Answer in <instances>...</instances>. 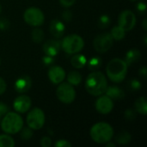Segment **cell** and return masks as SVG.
Instances as JSON below:
<instances>
[{
    "label": "cell",
    "mask_w": 147,
    "mask_h": 147,
    "mask_svg": "<svg viewBox=\"0 0 147 147\" xmlns=\"http://www.w3.org/2000/svg\"><path fill=\"white\" fill-rule=\"evenodd\" d=\"M9 27V22L6 18L0 19V29L1 30H7Z\"/></svg>",
    "instance_id": "obj_30"
},
{
    "label": "cell",
    "mask_w": 147,
    "mask_h": 147,
    "mask_svg": "<svg viewBox=\"0 0 147 147\" xmlns=\"http://www.w3.org/2000/svg\"><path fill=\"white\" fill-rule=\"evenodd\" d=\"M31 99L29 96L22 95L16 97L14 101L13 106L16 112L18 113H26L29 110L31 107Z\"/></svg>",
    "instance_id": "obj_12"
},
{
    "label": "cell",
    "mask_w": 147,
    "mask_h": 147,
    "mask_svg": "<svg viewBox=\"0 0 147 147\" xmlns=\"http://www.w3.org/2000/svg\"><path fill=\"white\" fill-rule=\"evenodd\" d=\"M65 26L59 20L55 19L50 22V25H49L50 33L56 38L62 37L65 33Z\"/></svg>",
    "instance_id": "obj_15"
},
{
    "label": "cell",
    "mask_w": 147,
    "mask_h": 147,
    "mask_svg": "<svg viewBox=\"0 0 147 147\" xmlns=\"http://www.w3.org/2000/svg\"><path fill=\"white\" fill-rule=\"evenodd\" d=\"M118 22L119 26L121 27L125 31H130L136 24V16L133 11L127 9L120 14Z\"/></svg>",
    "instance_id": "obj_10"
},
{
    "label": "cell",
    "mask_w": 147,
    "mask_h": 147,
    "mask_svg": "<svg viewBox=\"0 0 147 147\" xmlns=\"http://www.w3.org/2000/svg\"><path fill=\"white\" fill-rule=\"evenodd\" d=\"M102 61L99 57H94L89 61V65H88L89 69L90 70H96L102 65Z\"/></svg>",
    "instance_id": "obj_26"
},
{
    "label": "cell",
    "mask_w": 147,
    "mask_h": 147,
    "mask_svg": "<svg viewBox=\"0 0 147 147\" xmlns=\"http://www.w3.org/2000/svg\"><path fill=\"white\" fill-rule=\"evenodd\" d=\"M1 9H2V8H1V4H0V13H1Z\"/></svg>",
    "instance_id": "obj_43"
},
{
    "label": "cell",
    "mask_w": 147,
    "mask_h": 147,
    "mask_svg": "<svg viewBox=\"0 0 147 147\" xmlns=\"http://www.w3.org/2000/svg\"><path fill=\"white\" fill-rule=\"evenodd\" d=\"M8 111H9L8 106L5 103L0 102V121H1V117L4 116L8 113Z\"/></svg>",
    "instance_id": "obj_31"
},
{
    "label": "cell",
    "mask_w": 147,
    "mask_h": 147,
    "mask_svg": "<svg viewBox=\"0 0 147 147\" xmlns=\"http://www.w3.org/2000/svg\"><path fill=\"white\" fill-rule=\"evenodd\" d=\"M43 63H44V65H53V62H54V59H53V57H52V56H48V55H47V56H45V57H43Z\"/></svg>",
    "instance_id": "obj_35"
},
{
    "label": "cell",
    "mask_w": 147,
    "mask_h": 147,
    "mask_svg": "<svg viewBox=\"0 0 147 147\" xmlns=\"http://www.w3.org/2000/svg\"><path fill=\"white\" fill-rule=\"evenodd\" d=\"M131 1H136V0H131Z\"/></svg>",
    "instance_id": "obj_44"
},
{
    "label": "cell",
    "mask_w": 147,
    "mask_h": 147,
    "mask_svg": "<svg viewBox=\"0 0 147 147\" xmlns=\"http://www.w3.org/2000/svg\"><path fill=\"white\" fill-rule=\"evenodd\" d=\"M57 96L60 102L65 104L71 103L76 97V92L71 84L69 83H63L57 88Z\"/></svg>",
    "instance_id": "obj_8"
},
{
    "label": "cell",
    "mask_w": 147,
    "mask_h": 147,
    "mask_svg": "<svg viewBox=\"0 0 147 147\" xmlns=\"http://www.w3.org/2000/svg\"><path fill=\"white\" fill-rule=\"evenodd\" d=\"M106 95L110 97L112 100H121L124 97V92L121 89L117 86H110L107 87L105 91Z\"/></svg>",
    "instance_id": "obj_17"
},
{
    "label": "cell",
    "mask_w": 147,
    "mask_h": 147,
    "mask_svg": "<svg viewBox=\"0 0 147 147\" xmlns=\"http://www.w3.org/2000/svg\"><path fill=\"white\" fill-rule=\"evenodd\" d=\"M125 33H126V31L121 27H120L118 25V26H115L112 28L110 34H111L113 40H121L125 37Z\"/></svg>",
    "instance_id": "obj_22"
},
{
    "label": "cell",
    "mask_w": 147,
    "mask_h": 147,
    "mask_svg": "<svg viewBox=\"0 0 147 147\" xmlns=\"http://www.w3.org/2000/svg\"><path fill=\"white\" fill-rule=\"evenodd\" d=\"M127 65L125 60L115 58L111 59L106 67L109 78L115 83L122 82L127 73Z\"/></svg>",
    "instance_id": "obj_2"
},
{
    "label": "cell",
    "mask_w": 147,
    "mask_h": 147,
    "mask_svg": "<svg viewBox=\"0 0 147 147\" xmlns=\"http://www.w3.org/2000/svg\"><path fill=\"white\" fill-rule=\"evenodd\" d=\"M48 78L51 82L53 84H60L64 81L65 78V70L58 65H53L51 66L49 71H48Z\"/></svg>",
    "instance_id": "obj_13"
},
{
    "label": "cell",
    "mask_w": 147,
    "mask_h": 147,
    "mask_svg": "<svg viewBox=\"0 0 147 147\" xmlns=\"http://www.w3.org/2000/svg\"><path fill=\"white\" fill-rule=\"evenodd\" d=\"M52 144V140L48 137H43L40 140V146L42 147H49Z\"/></svg>",
    "instance_id": "obj_34"
},
{
    "label": "cell",
    "mask_w": 147,
    "mask_h": 147,
    "mask_svg": "<svg viewBox=\"0 0 147 147\" xmlns=\"http://www.w3.org/2000/svg\"><path fill=\"white\" fill-rule=\"evenodd\" d=\"M108 82L105 75L101 71H93L86 78L85 89L87 92L94 96H99L105 93Z\"/></svg>",
    "instance_id": "obj_1"
},
{
    "label": "cell",
    "mask_w": 147,
    "mask_h": 147,
    "mask_svg": "<svg viewBox=\"0 0 147 147\" xmlns=\"http://www.w3.org/2000/svg\"><path fill=\"white\" fill-rule=\"evenodd\" d=\"M141 57V53L138 49H131L126 54L125 62L127 65H131L134 63H136Z\"/></svg>",
    "instance_id": "obj_18"
},
{
    "label": "cell",
    "mask_w": 147,
    "mask_h": 147,
    "mask_svg": "<svg viewBox=\"0 0 147 147\" xmlns=\"http://www.w3.org/2000/svg\"><path fill=\"white\" fill-rule=\"evenodd\" d=\"M110 23V18L109 16L107 15H102L100 16L99 20H98V26L101 28H107Z\"/></svg>",
    "instance_id": "obj_27"
},
{
    "label": "cell",
    "mask_w": 147,
    "mask_h": 147,
    "mask_svg": "<svg viewBox=\"0 0 147 147\" xmlns=\"http://www.w3.org/2000/svg\"><path fill=\"white\" fill-rule=\"evenodd\" d=\"M67 81L71 85H78L82 81V76L78 71H70L67 76Z\"/></svg>",
    "instance_id": "obj_21"
},
{
    "label": "cell",
    "mask_w": 147,
    "mask_h": 147,
    "mask_svg": "<svg viewBox=\"0 0 147 147\" xmlns=\"http://www.w3.org/2000/svg\"><path fill=\"white\" fill-rule=\"evenodd\" d=\"M125 116H126V118H127V120L133 121V120L135 119L136 114H135V112H134V110H132V109H127V110L125 112Z\"/></svg>",
    "instance_id": "obj_32"
},
{
    "label": "cell",
    "mask_w": 147,
    "mask_h": 147,
    "mask_svg": "<svg viewBox=\"0 0 147 147\" xmlns=\"http://www.w3.org/2000/svg\"><path fill=\"white\" fill-rule=\"evenodd\" d=\"M93 46L98 53L108 52L113 46V38L109 33H102L95 38Z\"/></svg>",
    "instance_id": "obj_9"
},
{
    "label": "cell",
    "mask_w": 147,
    "mask_h": 147,
    "mask_svg": "<svg viewBox=\"0 0 147 147\" xmlns=\"http://www.w3.org/2000/svg\"><path fill=\"white\" fill-rule=\"evenodd\" d=\"M31 87V79L28 76L19 78L15 83V89L18 93L27 92Z\"/></svg>",
    "instance_id": "obj_16"
},
{
    "label": "cell",
    "mask_w": 147,
    "mask_h": 147,
    "mask_svg": "<svg viewBox=\"0 0 147 147\" xmlns=\"http://www.w3.org/2000/svg\"><path fill=\"white\" fill-rule=\"evenodd\" d=\"M140 74L144 78H146V75H147V70L146 67H142L140 70Z\"/></svg>",
    "instance_id": "obj_40"
},
{
    "label": "cell",
    "mask_w": 147,
    "mask_h": 147,
    "mask_svg": "<svg viewBox=\"0 0 147 147\" xmlns=\"http://www.w3.org/2000/svg\"><path fill=\"white\" fill-rule=\"evenodd\" d=\"M96 109L100 114L108 115L114 109L113 100L110 97H109L107 95L102 96L96 102Z\"/></svg>",
    "instance_id": "obj_11"
},
{
    "label": "cell",
    "mask_w": 147,
    "mask_h": 147,
    "mask_svg": "<svg viewBox=\"0 0 147 147\" xmlns=\"http://www.w3.org/2000/svg\"><path fill=\"white\" fill-rule=\"evenodd\" d=\"M23 127L22 118L16 113L8 112L1 121L2 130L9 134H15L19 133Z\"/></svg>",
    "instance_id": "obj_4"
},
{
    "label": "cell",
    "mask_w": 147,
    "mask_h": 147,
    "mask_svg": "<svg viewBox=\"0 0 147 147\" xmlns=\"http://www.w3.org/2000/svg\"><path fill=\"white\" fill-rule=\"evenodd\" d=\"M107 144V143H106ZM107 146H115V144H112V143H110V144H107Z\"/></svg>",
    "instance_id": "obj_42"
},
{
    "label": "cell",
    "mask_w": 147,
    "mask_h": 147,
    "mask_svg": "<svg viewBox=\"0 0 147 147\" xmlns=\"http://www.w3.org/2000/svg\"><path fill=\"white\" fill-rule=\"evenodd\" d=\"M71 63L73 67L80 69V68H83V67L85 66V65H86V58L83 54H76L71 58Z\"/></svg>",
    "instance_id": "obj_19"
},
{
    "label": "cell",
    "mask_w": 147,
    "mask_h": 147,
    "mask_svg": "<svg viewBox=\"0 0 147 147\" xmlns=\"http://www.w3.org/2000/svg\"><path fill=\"white\" fill-rule=\"evenodd\" d=\"M116 142L121 145H126L128 144L131 140V135L128 132L122 131L117 136H116Z\"/></svg>",
    "instance_id": "obj_23"
},
{
    "label": "cell",
    "mask_w": 147,
    "mask_h": 147,
    "mask_svg": "<svg viewBox=\"0 0 147 147\" xmlns=\"http://www.w3.org/2000/svg\"><path fill=\"white\" fill-rule=\"evenodd\" d=\"M15 146L14 140L7 134L0 135V147H13Z\"/></svg>",
    "instance_id": "obj_24"
},
{
    "label": "cell",
    "mask_w": 147,
    "mask_h": 147,
    "mask_svg": "<svg viewBox=\"0 0 147 147\" xmlns=\"http://www.w3.org/2000/svg\"><path fill=\"white\" fill-rule=\"evenodd\" d=\"M90 134L95 142L98 144H106L113 138L114 129L109 123L98 122L91 127Z\"/></svg>",
    "instance_id": "obj_3"
},
{
    "label": "cell",
    "mask_w": 147,
    "mask_h": 147,
    "mask_svg": "<svg viewBox=\"0 0 147 147\" xmlns=\"http://www.w3.org/2000/svg\"><path fill=\"white\" fill-rule=\"evenodd\" d=\"M137 9L140 13H145L146 11V4L145 3H143V2L139 3L138 5H137Z\"/></svg>",
    "instance_id": "obj_38"
},
{
    "label": "cell",
    "mask_w": 147,
    "mask_h": 147,
    "mask_svg": "<svg viewBox=\"0 0 147 147\" xmlns=\"http://www.w3.org/2000/svg\"><path fill=\"white\" fill-rule=\"evenodd\" d=\"M42 48H43V51L46 53V55L54 57L59 53V52L61 48V45H60V42L58 40H48L44 43Z\"/></svg>",
    "instance_id": "obj_14"
},
{
    "label": "cell",
    "mask_w": 147,
    "mask_h": 147,
    "mask_svg": "<svg viewBox=\"0 0 147 147\" xmlns=\"http://www.w3.org/2000/svg\"><path fill=\"white\" fill-rule=\"evenodd\" d=\"M21 137L22 139L25 140H29L32 136H33V132H32V129L30 127H23L21 129Z\"/></svg>",
    "instance_id": "obj_28"
},
{
    "label": "cell",
    "mask_w": 147,
    "mask_h": 147,
    "mask_svg": "<svg viewBox=\"0 0 147 147\" xmlns=\"http://www.w3.org/2000/svg\"><path fill=\"white\" fill-rule=\"evenodd\" d=\"M55 146L56 147H70L71 146V144L70 142H68L67 140H59V141H57L55 143Z\"/></svg>",
    "instance_id": "obj_33"
},
{
    "label": "cell",
    "mask_w": 147,
    "mask_h": 147,
    "mask_svg": "<svg viewBox=\"0 0 147 147\" xmlns=\"http://www.w3.org/2000/svg\"><path fill=\"white\" fill-rule=\"evenodd\" d=\"M5 90H6V83L2 78H0V96L3 94Z\"/></svg>",
    "instance_id": "obj_39"
},
{
    "label": "cell",
    "mask_w": 147,
    "mask_h": 147,
    "mask_svg": "<svg viewBox=\"0 0 147 147\" xmlns=\"http://www.w3.org/2000/svg\"><path fill=\"white\" fill-rule=\"evenodd\" d=\"M75 1L76 0H59L60 4L65 8H68V7H71V5H73Z\"/></svg>",
    "instance_id": "obj_36"
},
{
    "label": "cell",
    "mask_w": 147,
    "mask_h": 147,
    "mask_svg": "<svg viewBox=\"0 0 147 147\" xmlns=\"http://www.w3.org/2000/svg\"><path fill=\"white\" fill-rule=\"evenodd\" d=\"M24 21L30 26L38 27L42 25L44 22V14L43 12L36 7H30L27 9L23 14Z\"/></svg>",
    "instance_id": "obj_7"
},
{
    "label": "cell",
    "mask_w": 147,
    "mask_h": 147,
    "mask_svg": "<svg viewBox=\"0 0 147 147\" xmlns=\"http://www.w3.org/2000/svg\"><path fill=\"white\" fill-rule=\"evenodd\" d=\"M62 16H63V18H64L65 21H67V22L71 21V18H72V13H71L70 10H65V11L63 12Z\"/></svg>",
    "instance_id": "obj_37"
},
{
    "label": "cell",
    "mask_w": 147,
    "mask_h": 147,
    "mask_svg": "<svg viewBox=\"0 0 147 147\" xmlns=\"http://www.w3.org/2000/svg\"><path fill=\"white\" fill-rule=\"evenodd\" d=\"M129 85H130L131 90H137L141 88V84L137 79H132L129 82Z\"/></svg>",
    "instance_id": "obj_29"
},
{
    "label": "cell",
    "mask_w": 147,
    "mask_h": 147,
    "mask_svg": "<svg viewBox=\"0 0 147 147\" xmlns=\"http://www.w3.org/2000/svg\"><path fill=\"white\" fill-rule=\"evenodd\" d=\"M62 49L68 54H75L79 53L84 46V42L81 36L78 34H70L65 36L60 43Z\"/></svg>",
    "instance_id": "obj_5"
},
{
    "label": "cell",
    "mask_w": 147,
    "mask_h": 147,
    "mask_svg": "<svg viewBox=\"0 0 147 147\" xmlns=\"http://www.w3.org/2000/svg\"><path fill=\"white\" fill-rule=\"evenodd\" d=\"M32 39L35 43H40L44 37V33L40 28H35L32 31Z\"/></svg>",
    "instance_id": "obj_25"
},
{
    "label": "cell",
    "mask_w": 147,
    "mask_h": 147,
    "mask_svg": "<svg viewBox=\"0 0 147 147\" xmlns=\"http://www.w3.org/2000/svg\"><path fill=\"white\" fill-rule=\"evenodd\" d=\"M135 109L138 113L146 115L147 114V102L146 98L145 96H141L138 98L135 102Z\"/></svg>",
    "instance_id": "obj_20"
},
{
    "label": "cell",
    "mask_w": 147,
    "mask_h": 147,
    "mask_svg": "<svg viewBox=\"0 0 147 147\" xmlns=\"http://www.w3.org/2000/svg\"><path fill=\"white\" fill-rule=\"evenodd\" d=\"M146 22H147L146 19H144V21H143V28H144V29H145V30H146L147 29Z\"/></svg>",
    "instance_id": "obj_41"
},
{
    "label": "cell",
    "mask_w": 147,
    "mask_h": 147,
    "mask_svg": "<svg viewBox=\"0 0 147 147\" xmlns=\"http://www.w3.org/2000/svg\"><path fill=\"white\" fill-rule=\"evenodd\" d=\"M27 124L28 127L33 130H39L42 128L45 124V114L44 112L39 109H33L27 116Z\"/></svg>",
    "instance_id": "obj_6"
}]
</instances>
